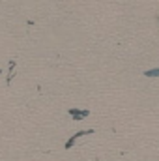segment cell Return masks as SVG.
Wrapping results in <instances>:
<instances>
[{
	"mask_svg": "<svg viewBox=\"0 0 159 161\" xmlns=\"http://www.w3.org/2000/svg\"><path fill=\"white\" fill-rule=\"evenodd\" d=\"M90 133H92V131H79V133H75V135H73V137H71V139L66 142V150H69V148L75 144V141H77L79 137H82V135H90Z\"/></svg>",
	"mask_w": 159,
	"mask_h": 161,
	"instance_id": "obj_2",
	"label": "cell"
},
{
	"mask_svg": "<svg viewBox=\"0 0 159 161\" xmlns=\"http://www.w3.org/2000/svg\"><path fill=\"white\" fill-rule=\"evenodd\" d=\"M144 75H146V77H159V68L157 69H148V71H144Z\"/></svg>",
	"mask_w": 159,
	"mask_h": 161,
	"instance_id": "obj_3",
	"label": "cell"
},
{
	"mask_svg": "<svg viewBox=\"0 0 159 161\" xmlns=\"http://www.w3.org/2000/svg\"><path fill=\"white\" fill-rule=\"evenodd\" d=\"M68 113H69L75 120H82V118H86V116L90 114V111H80V109H69Z\"/></svg>",
	"mask_w": 159,
	"mask_h": 161,
	"instance_id": "obj_1",
	"label": "cell"
}]
</instances>
